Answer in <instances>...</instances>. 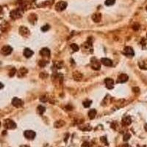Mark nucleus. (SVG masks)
Segmentation results:
<instances>
[{"instance_id":"b1692460","label":"nucleus","mask_w":147,"mask_h":147,"mask_svg":"<svg viewBox=\"0 0 147 147\" xmlns=\"http://www.w3.org/2000/svg\"><path fill=\"white\" fill-rule=\"evenodd\" d=\"M92 103V101H90V100H86L83 102V106L85 107H89L90 106V104H91Z\"/></svg>"},{"instance_id":"4c0bfd02","label":"nucleus","mask_w":147,"mask_h":147,"mask_svg":"<svg viewBox=\"0 0 147 147\" xmlns=\"http://www.w3.org/2000/svg\"><path fill=\"white\" fill-rule=\"evenodd\" d=\"M20 147H29L28 146H26V145H23V146H21Z\"/></svg>"},{"instance_id":"bb28decb","label":"nucleus","mask_w":147,"mask_h":147,"mask_svg":"<svg viewBox=\"0 0 147 147\" xmlns=\"http://www.w3.org/2000/svg\"><path fill=\"white\" fill-rule=\"evenodd\" d=\"M49 28H50L49 25L46 24V25H44V27H41V30L43 32H46V31H48L49 30Z\"/></svg>"},{"instance_id":"2f4dec72","label":"nucleus","mask_w":147,"mask_h":147,"mask_svg":"<svg viewBox=\"0 0 147 147\" xmlns=\"http://www.w3.org/2000/svg\"><path fill=\"white\" fill-rule=\"evenodd\" d=\"M40 100L41 102H45L47 101V98H46V96H42V97H40Z\"/></svg>"},{"instance_id":"a878e982","label":"nucleus","mask_w":147,"mask_h":147,"mask_svg":"<svg viewBox=\"0 0 147 147\" xmlns=\"http://www.w3.org/2000/svg\"><path fill=\"white\" fill-rule=\"evenodd\" d=\"M16 68H13L10 71V72H9V76H13L14 75L16 74Z\"/></svg>"},{"instance_id":"c85d7f7f","label":"nucleus","mask_w":147,"mask_h":147,"mask_svg":"<svg viewBox=\"0 0 147 147\" xmlns=\"http://www.w3.org/2000/svg\"><path fill=\"white\" fill-rule=\"evenodd\" d=\"M101 141L103 142V143H105L106 145H108V143H107V138H106V137H102V138H101Z\"/></svg>"},{"instance_id":"58836bf2","label":"nucleus","mask_w":147,"mask_h":147,"mask_svg":"<svg viewBox=\"0 0 147 147\" xmlns=\"http://www.w3.org/2000/svg\"><path fill=\"white\" fill-rule=\"evenodd\" d=\"M2 11V8L1 6H0V13H1Z\"/></svg>"},{"instance_id":"f8f14e48","label":"nucleus","mask_w":147,"mask_h":147,"mask_svg":"<svg viewBox=\"0 0 147 147\" xmlns=\"http://www.w3.org/2000/svg\"><path fill=\"white\" fill-rule=\"evenodd\" d=\"M40 54L45 58H49L50 56V50L48 48H43L40 51Z\"/></svg>"},{"instance_id":"a19ab883","label":"nucleus","mask_w":147,"mask_h":147,"mask_svg":"<svg viewBox=\"0 0 147 147\" xmlns=\"http://www.w3.org/2000/svg\"><path fill=\"white\" fill-rule=\"evenodd\" d=\"M146 36H147V35H146Z\"/></svg>"},{"instance_id":"72a5a7b5","label":"nucleus","mask_w":147,"mask_h":147,"mask_svg":"<svg viewBox=\"0 0 147 147\" xmlns=\"http://www.w3.org/2000/svg\"><path fill=\"white\" fill-rule=\"evenodd\" d=\"M82 147H90V144L88 142H85L82 144Z\"/></svg>"},{"instance_id":"cd10ccee","label":"nucleus","mask_w":147,"mask_h":147,"mask_svg":"<svg viewBox=\"0 0 147 147\" xmlns=\"http://www.w3.org/2000/svg\"><path fill=\"white\" fill-rule=\"evenodd\" d=\"M130 137H131V135L129 134V133H126L124 135V141H127L130 138Z\"/></svg>"},{"instance_id":"393cba45","label":"nucleus","mask_w":147,"mask_h":147,"mask_svg":"<svg viewBox=\"0 0 147 147\" xmlns=\"http://www.w3.org/2000/svg\"><path fill=\"white\" fill-rule=\"evenodd\" d=\"M116 2V0H106L105 1V4L107 6H111L114 4Z\"/></svg>"},{"instance_id":"6ab92c4d","label":"nucleus","mask_w":147,"mask_h":147,"mask_svg":"<svg viewBox=\"0 0 147 147\" xmlns=\"http://www.w3.org/2000/svg\"><path fill=\"white\" fill-rule=\"evenodd\" d=\"M65 121H62V120H59V121H55L54 124V127L56 128H60V127H63V126L65 125Z\"/></svg>"},{"instance_id":"6e6552de","label":"nucleus","mask_w":147,"mask_h":147,"mask_svg":"<svg viewBox=\"0 0 147 147\" xmlns=\"http://www.w3.org/2000/svg\"><path fill=\"white\" fill-rule=\"evenodd\" d=\"M13 51V49L11 46H4V47L2 48V50H1V53L3 54V55H8L10 54Z\"/></svg>"},{"instance_id":"2eb2a0df","label":"nucleus","mask_w":147,"mask_h":147,"mask_svg":"<svg viewBox=\"0 0 147 147\" xmlns=\"http://www.w3.org/2000/svg\"><path fill=\"white\" fill-rule=\"evenodd\" d=\"M121 123H122V124L124 126H129L132 123L131 118L129 116H126V117L123 118V119L121 121Z\"/></svg>"},{"instance_id":"f03ea898","label":"nucleus","mask_w":147,"mask_h":147,"mask_svg":"<svg viewBox=\"0 0 147 147\" xmlns=\"http://www.w3.org/2000/svg\"><path fill=\"white\" fill-rule=\"evenodd\" d=\"M4 126L5 127V128L8 129H13L16 127V124L10 119H7L4 121Z\"/></svg>"},{"instance_id":"aec40b11","label":"nucleus","mask_w":147,"mask_h":147,"mask_svg":"<svg viewBox=\"0 0 147 147\" xmlns=\"http://www.w3.org/2000/svg\"><path fill=\"white\" fill-rule=\"evenodd\" d=\"M96 116V110L95 109H91L88 112V117L90 119H94Z\"/></svg>"},{"instance_id":"f3484780","label":"nucleus","mask_w":147,"mask_h":147,"mask_svg":"<svg viewBox=\"0 0 147 147\" xmlns=\"http://www.w3.org/2000/svg\"><path fill=\"white\" fill-rule=\"evenodd\" d=\"M33 54V52L30 49H25L24 51V57L25 58H30L31 56Z\"/></svg>"},{"instance_id":"423d86ee","label":"nucleus","mask_w":147,"mask_h":147,"mask_svg":"<svg viewBox=\"0 0 147 147\" xmlns=\"http://www.w3.org/2000/svg\"><path fill=\"white\" fill-rule=\"evenodd\" d=\"M12 104L16 107H21L23 105V101L17 97H15L12 100Z\"/></svg>"},{"instance_id":"c756f323","label":"nucleus","mask_w":147,"mask_h":147,"mask_svg":"<svg viewBox=\"0 0 147 147\" xmlns=\"http://www.w3.org/2000/svg\"><path fill=\"white\" fill-rule=\"evenodd\" d=\"M46 61H44V60H40V62H39V65L41 66V67H44V66H45L46 65V62H45Z\"/></svg>"},{"instance_id":"7c9ffc66","label":"nucleus","mask_w":147,"mask_h":147,"mask_svg":"<svg viewBox=\"0 0 147 147\" xmlns=\"http://www.w3.org/2000/svg\"><path fill=\"white\" fill-rule=\"evenodd\" d=\"M132 90H133V92H134V93H139L140 89H139L138 88H137V87H135V88H132Z\"/></svg>"},{"instance_id":"c9c22d12","label":"nucleus","mask_w":147,"mask_h":147,"mask_svg":"<svg viewBox=\"0 0 147 147\" xmlns=\"http://www.w3.org/2000/svg\"><path fill=\"white\" fill-rule=\"evenodd\" d=\"M121 147H129V145L128 144H124Z\"/></svg>"},{"instance_id":"7ed1b4c3","label":"nucleus","mask_w":147,"mask_h":147,"mask_svg":"<svg viewBox=\"0 0 147 147\" xmlns=\"http://www.w3.org/2000/svg\"><path fill=\"white\" fill-rule=\"evenodd\" d=\"M91 68L94 70H95V71H98V70H99L101 68L100 62L95 58L91 59Z\"/></svg>"},{"instance_id":"f257e3e1","label":"nucleus","mask_w":147,"mask_h":147,"mask_svg":"<svg viewBox=\"0 0 147 147\" xmlns=\"http://www.w3.org/2000/svg\"><path fill=\"white\" fill-rule=\"evenodd\" d=\"M10 15L13 19H17V18H19L22 16V12L21 11L20 9H16V10H12L10 12Z\"/></svg>"},{"instance_id":"e433bc0d","label":"nucleus","mask_w":147,"mask_h":147,"mask_svg":"<svg viewBox=\"0 0 147 147\" xmlns=\"http://www.w3.org/2000/svg\"><path fill=\"white\" fill-rule=\"evenodd\" d=\"M144 128H145V130L147 132V124H145V127H144Z\"/></svg>"},{"instance_id":"412c9836","label":"nucleus","mask_w":147,"mask_h":147,"mask_svg":"<svg viewBox=\"0 0 147 147\" xmlns=\"http://www.w3.org/2000/svg\"><path fill=\"white\" fill-rule=\"evenodd\" d=\"M29 20H30V22L32 24H34L35 22H36L37 20V16L36 14H31V15L29 16Z\"/></svg>"},{"instance_id":"1a4fd4ad","label":"nucleus","mask_w":147,"mask_h":147,"mask_svg":"<svg viewBox=\"0 0 147 147\" xmlns=\"http://www.w3.org/2000/svg\"><path fill=\"white\" fill-rule=\"evenodd\" d=\"M19 33L23 36H29L30 35V32L28 28H27L26 27L22 26L19 28Z\"/></svg>"},{"instance_id":"dca6fc26","label":"nucleus","mask_w":147,"mask_h":147,"mask_svg":"<svg viewBox=\"0 0 147 147\" xmlns=\"http://www.w3.org/2000/svg\"><path fill=\"white\" fill-rule=\"evenodd\" d=\"M92 19L94 22L97 23V22H99L101 19H102V15L101 13H94V15L92 16Z\"/></svg>"},{"instance_id":"f704fd0d","label":"nucleus","mask_w":147,"mask_h":147,"mask_svg":"<svg viewBox=\"0 0 147 147\" xmlns=\"http://www.w3.org/2000/svg\"><path fill=\"white\" fill-rule=\"evenodd\" d=\"M4 87V85H3V84L2 83H1V82H0V89H2V88Z\"/></svg>"},{"instance_id":"9d476101","label":"nucleus","mask_w":147,"mask_h":147,"mask_svg":"<svg viewBox=\"0 0 147 147\" xmlns=\"http://www.w3.org/2000/svg\"><path fill=\"white\" fill-rule=\"evenodd\" d=\"M104 83H105L107 88L108 89H112L114 87V80L111 78H106L104 80Z\"/></svg>"},{"instance_id":"5701e85b","label":"nucleus","mask_w":147,"mask_h":147,"mask_svg":"<svg viewBox=\"0 0 147 147\" xmlns=\"http://www.w3.org/2000/svg\"><path fill=\"white\" fill-rule=\"evenodd\" d=\"M71 49H72L74 52H77V51H79V49H80V47L78 46V45H76V44H72L71 45Z\"/></svg>"},{"instance_id":"ea45409f","label":"nucleus","mask_w":147,"mask_h":147,"mask_svg":"<svg viewBox=\"0 0 147 147\" xmlns=\"http://www.w3.org/2000/svg\"><path fill=\"white\" fill-rule=\"evenodd\" d=\"M146 10H147V6H146Z\"/></svg>"},{"instance_id":"ddd939ff","label":"nucleus","mask_w":147,"mask_h":147,"mask_svg":"<svg viewBox=\"0 0 147 147\" xmlns=\"http://www.w3.org/2000/svg\"><path fill=\"white\" fill-rule=\"evenodd\" d=\"M102 63L105 66H111L113 65V61L109 58H102L101 60Z\"/></svg>"},{"instance_id":"39448f33","label":"nucleus","mask_w":147,"mask_h":147,"mask_svg":"<svg viewBox=\"0 0 147 147\" xmlns=\"http://www.w3.org/2000/svg\"><path fill=\"white\" fill-rule=\"evenodd\" d=\"M24 135L27 139L32 140V139L35 138V137H36V132H35L34 131H32V130H27V131L24 132Z\"/></svg>"},{"instance_id":"4be33fe9","label":"nucleus","mask_w":147,"mask_h":147,"mask_svg":"<svg viewBox=\"0 0 147 147\" xmlns=\"http://www.w3.org/2000/svg\"><path fill=\"white\" fill-rule=\"evenodd\" d=\"M38 113L40 114V115H43L44 114V113L45 112V110H46V108L44 107V106H42V105H39L38 107Z\"/></svg>"},{"instance_id":"473e14b6","label":"nucleus","mask_w":147,"mask_h":147,"mask_svg":"<svg viewBox=\"0 0 147 147\" xmlns=\"http://www.w3.org/2000/svg\"><path fill=\"white\" fill-rule=\"evenodd\" d=\"M132 28H133V30H138L139 29V24H134L133 27H132Z\"/></svg>"},{"instance_id":"0eeeda50","label":"nucleus","mask_w":147,"mask_h":147,"mask_svg":"<svg viewBox=\"0 0 147 147\" xmlns=\"http://www.w3.org/2000/svg\"><path fill=\"white\" fill-rule=\"evenodd\" d=\"M129 76L126 74H121L118 76V77L117 79V82L118 83H124L128 81Z\"/></svg>"},{"instance_id":"4468645a","label":"nucleus","mask_w":147,"mask_h":147,"mask_svg":"<svg viewBox=\"0 0 147 147\" xmlns=\"http://www.w3.org/2000/svg\"><path fill=\"white\" fill-rule=\"evenodd\" d=\"M28 72V70L26 68H22L19 69V71L18 72V77H23V76H24Z\"/></svg>"},{"instance_id":"a211bd4d","label":"nucleus","mask_w":147,"mask_h":147,"mask_svg":"<svg viewBox=\"0 0 147 147\" xmlns=\"http://www.w3.org/2000/svg\"><path fill=\"white\" fill-rule=\"evenodd\" d=\"M73 77L76 81H80L82 78V75L81 73H80L78 71H75L73 74Z\"/></svg>"},{"instance_id":"20e7f679","label":"nucleus","mask_w":147,"mask_h":147,"mask_svg":"<svg viewBox=\"0 0 147 147\" xmlns=\"http://www.w3.org/2000/svg\"><path fill=\"white\" fill-rule=\"evenodd\" d=\"M67 3L66 2H59L57 3V4H56L55 6V9L57 11H62L64 10L66 8H67Z\"/></svg>"},{"instance_id":"9b49d317","label":"nucleus","mask_w":147,"mask_h":147,"mask_svg":"<svg viewBox=\"0 0 147 147\" xmlns=\"http://www.w3.org/2000/svg\"><path fill=\"white\" fill-rule=\"evenodd\" d=\"M124 52L126 55H127V56H134V54H135L133 49H132V47H130V46L125 47Z\"/></svg>"}]
</instances>
